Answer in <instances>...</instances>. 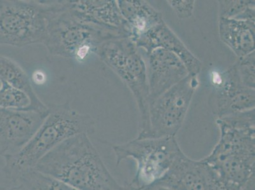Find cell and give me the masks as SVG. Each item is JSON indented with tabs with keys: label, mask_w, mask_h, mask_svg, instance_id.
Segmentation results:
<instances>
[{
	"label": "cell",
	"mask_w": 255,
	"mask_h": 190,
	"mask_svg": "<svg viewBox=\"0 0 255 190\" xmlns=\"http://www.w3.org/2000/svg\"><path fill=\"white\" fill-rule=\"evenodd\" d=\"M255 53L254 52L245 57L239 58L234 64L243 84L246 87L252 89H255Z\"/></svg>",
	"instance_id": "cell-21"
},
{
	"label": "cell",
	"mask_w": 255,
	"mask_h": 190,
	"mask_svg": "<svg viewBox=\"0 0 255 190\" xmlns=\"http://www.w3.org/2000/svg\"><path fill=\"white\" fill-rule=\"evenodd\" d=\"M48 111L3 110L0 119V156L16 154L43 123Z\"/></svg>",
	"instance_id": "cell-10"
},
{
	"label": "cell",
	"mask_w": 255,
	"mask_h": 190,
	"mask_svg": "<svg viewBox=\"0 0 255 190\" xmlns=\"http://www.w3.org/2000/svg\"><path fill=\"white\" fill-rule=\"evenodd\" d=\"M7 190H31L28 187L25 186V185L22 183H17L15 186L11 187V189Z\"/></svg>",
	"instance_id": "cell-24"
},
{
	"label": "cell",
	"mask_w": 255,
	"mask_h": 190,
	"mask_svg": "<svg viewBox=\"0 0 255 190\" xmlns=\"http://www.w3.org/2000/svg\"><path fill=\"white\" fill-rule=\"evenodd\" d=\"M43 123L29 142L16 154L4 157L6 179L17 183L23 174L64 141L80 134H92L96 122L91 115L73 109L69 103H49Z\"/></svg>",
	"instance_id": "cell-3"
},
{
	"label": "cell",
	"mask_w": 255,
	"mask_h": 190,
	"mask_svg": "<svg viewBox=\"0 0 255 190\" xmlns=\"http://www.w3.org/2000/svg\"><path fill=\"white\" fill-rule=\"evenodd\" d=\"M199 84L198 76L189 74L150 103L147 126L139 132L136 138L176 136L184 123Z\"/></svg>",
	"instance_id": "cell-8"
},
{
	"label": "cell",
	"mask_w": 255,
	"mask_h": 190,
	"mask_svg": "<svg viewBox=\"0 0 255 190\" xmlns=\"http://www.w3.org/2000/svg\"><path fill=\"white\" fill-rule=\"evenodd\" d=\"M59 1L0 0V45L43 44Z\"/></svg>",
	"instance_id": "cell-5"
},
{
	"label": "cell",
	"mask_w": 255,
	"mask_h": 190,
	"mask_svg": "<svg viewBox=\"0 0 255 190\" xmlns=\"http://www.w3.org/2000/svg\"><path fill=\"white\" fill-rule=\"evenodd\" d=\"M64 1L68 10L82 21L113 32L120 38H130V29L121 13L117 1Z\"/></svg>",
	"instance_id": "cell-11"
},
{
	"label": "cell",
	"mask_w": 255,
	"mask_h": 190,
	"mask_svg": "<svg viewBox=\"0 0 255 190\" xmlns=\"http://www.w3.org/2000/svg\"><path fill=\"white\" fill-rule=\"evenodd\" d=\"M79 190H121L87 134L64 141L34 168Z\"/></svg>",
	"instance_id": "cell-2"
},
{
	"label": "cell",
	"mask_w": 255,
	"mask_h": 190,
	"mask_svg": "<svg viewBox=\"0 0 255 190\" xmlns=\"http://www.w3.org/2000/svg\"><path fill=\"white\" fill-rule=\"evenodd\" d=\"M212 80L210 103L217 118L255 109V89L243 84L234 64L224 73L213 74Z\"/></svg>",
	"instance_id": "cell-9"
},
{
	"label": "cell",
	"mask_w": 255,
	"mask_h": 190,
	"mask_svg": "<svg viewBox=\"0 0 255 190\" xmlns=\"http://www.w3.org/2000/svg\"><path fill=\"white\" fill-rule=\"evenodd\" d=\"M167 2L180 19H187L191 18L193 14L195 4L194 0H171Z\"/></svg>",
	"instance_id": "cell-22"
},
{
	"label": "cell",
	"mask_w": 255,
	"mask_h": 190,
	"mask_svg": "<svg viewBox=\"0 0 255 190\" xmlns=\"http://www.w3.org/2000/svg\"><path fill=\"white\" fill-rule=\"evenodd\" d=\"M219 32L238 59L255 52V22L219 18Z\"/></svg>",
	"instance_id": "cell-16"
},
{
	"label": "cell",
	"mask_w": 255,
	"mask_h": 190,
	"mask_svg": "<svg viewBox=\"0 0 255 190\" xmlns=\"http://www.w3.org/2000/svg\"><path fill=\"white\" fill-rule=\"evenodd\" d=\"M156 185L174 190H227L202 160L196 161L184 154Z\"/></svg>",
	"instance_id": "cell-12"
},
{
	"label": "cell",
	"mask_w": 255,
	"mask_h": 190,
	"mask_svg": "<svg viewBox=\"0 0 255 190\" xmlns=\"http://www.w3.org/2000/svg\"><path fill=\"white\" fill-rule=\"evenodd\" d=\"M219 18L255 22V1H219Z\"/></svg>",
	"instance_id": "cell-20"
},
{
	"label": "cell",
	"mask_w": 255,
	"mask_h": 190,
	"mask_svg": "<svg viewBox=\"0 0 255 190\" xmlns=\"http://www.w3.org/2000/svg\"><path fill=\"white\" fill-rule=\"evenodd\" d=\"M112 148L117 166L128 159L136 162L135 175L129 185L139 190L157 184L184 154L175 136L136 138Z\"/></svg>",
	"instance_id": "cell-6"
},
{
	"label": "cell",
	"mask_w": 255,
	"mask_h": 190,
	"mask_svg": "<svg viewBox=\"0 0 255 190\" xmlns=\"http://www.w3.org/2000/svg\"><path fill=\"white\" fill-rule=\"evenodd\" d=\"M17 183H22L31 190H79L34 169L23 174Z\"/></svg>",
	"instance_id": "cell-18"
},
{
	"label": "cell",
	"mask_w": 255,
	"mask_h": 190,
	"mask_svg": "<svg viewBox=\"0 0 255 190\" xmlns=\"http://www.w3.org/2000/svg\"><path fill=\"white\" fill-rule=\"evenodd\" d=\"M0 108L13 110H32L30 97L22 90L0 81Z\"/></svg>",
	"instance_id": "cell-19"
},
{
	"label": "cell",
	"mask_w": 255,
	"mask_h": 190,
	"mask_svg": "<svg viewBox=\"0 0 255 190\" xmlns=\"http://www.w3.org/2000/svg\"><path fill=\"white\" fill-rule=\"evenodd\" d=\"M133 42L138 48L144 50L147 55L157 48L173 53L184 62L192 75L198 76L202 69L200 60L188 49L164 20Z\"/></svg>",
	"instance_id": "cell-14"
},
{
	"label": "cell",
	"mask_w": 255,
	"mask_h": 190,
	"mask_svg": "<svg viewBox=\"0 0 255 190\" xmlns=\"http://www.w3.org/2000/svg\"><path fill=\"white\" fill-rule=\"evenodd\" d=\"M0 171H1V169H0Z\"/></svg>",
	"instance_id": "cell-26"
},
{
	"label": "cell",
	"mask_w": 255,
	"mask_h": 190,
	"mask_svg": "<svg viewBox=\"0 0 255 190\" xmlns=\"http://www.w3.org/2000/svg\"><path fill=\"white\" fill-rule=\"evenodd\" d=\"M121 190H139L138 189H135L133 187H131V185H128L126 187H123V189Z\"/></svg>",
	"instance_id": "cell-25"
},
{
	"label": "cell",
	"mask_w": 255,
	"mask_h": 190,
	"mask_svg": "<svg viewBox=\"0 0 255 190\" xmlns=\"http://www.w3.org/2000/svg\"><path fill=\"white\" fill-rule=\"evenodd\" d=\"M148 57L150 105L161 95L186 78L189 73L180 58L168 50L157 48Z\"/></svg>",
	"instance_id": "cell-13"
},
{
	"label": "cell",
	"mask_w": 255,
	"mask_h": 190,
	"mask_svg": "<svg viewBox=\"0 0 255 190\" xmlns=\"http://www.w3.org/2000/svg\"><path fill=\"white\" fill-rule=\"evenodd\" d=\"M141 190H174L171 189H170V188L162 186V185H152V186L145 188V189H143Z\"/></svg>",
	"instance_id": "cell-23"
},
{
	"label": "cell",
	"mask_w": 255,
	"mask_h": 190,
	"mask_svg": "<svg viewBox=\"0 0 255 190\" xmlns=\"http://www.w3.org/2000/svg\"><path fill=\"white\" fill-rule=\"evenodd\" d=\"M121 13L130 29L132 41L140 36L163 21V15L143 0H118Z\"/></svg>",
	"instance_id": "cell-15"
},
{
	"label": "cell",
	"mask_w": 255,
	"mask_h": 190,
	"mask_svg": "<svg viewBox=\"0 0 255 190\" xmlns=\"http://www.w3.org/2000/svg\"><path fill=\"white\" fill-rule=\"evenodd\" d=\"M220 138L201 159L227 190H255V109L217 118Z\"/></svg>",
	"instance_id": "cell-1"
},
{
	"label": "cell",
	"mask_w": 255,
	"mask_h": 190,
	"mask_svg": "<svg viewBox=\"0 0 255 190\" xmlns=\"http://www.w3.org/2000/svg\"><path fill=\"white\" fill-rule=\"evenodd\" d=\"M138 49L131 39H116L100 45L96 54L133 94L140 112V132L147 125L149 94L147 66Z\"/></svg>",
	"instance_id": "cell-7"
},
{
	"label": "cell",
	"mask_w": 255,
	"mask_h": 190,
	"mask_svg": "<svg viewBox=\"0 0 255 190\" xmlns=\"http://www.w3.org/2000/svg\"><path fill=\"white\" fill-rule=\"evenodd\" d=\"M0 81L22 90L30 97L32 109L39 112L48 111L47 105L42 102L32 87L31 81L19 64L10 58L0 55Z\"/></svg>",
	"instance_id": "cell-17"
},
{
	"label": "cell",
	"mask_w": 255,
	"mask_h": 190,
	"mask_svg": "<svg viewBox=\"0 0 255 190\" xmlns=\"http://www.w3.org/2000/svg\"><path fill=\"white\" fill-rule=\"evenodd\" d=\"M116 39L120 38L79 19L66 7L64 1H59L48 23L43 45L53 56L83 61L90 53H96L102 44Z\"/></svg>",
	"instance_id": "cell-4"
}]
</instances>
